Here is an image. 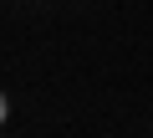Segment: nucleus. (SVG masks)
<instances>
[{"mask_svg":"<svg viewBox=\"0 0 153 138\" xmlns=\"http://www.w3.org/2000/svg\"><path fill=\"white\" fill-rule=\"evenodd\" d=\"M5 113H10V102H5V92H0V123H5Z\"/></svg>","mask_w":153,"mask_h":138,"instance_id":"f257e3e1","label":"nucleus"}]
</instances>
